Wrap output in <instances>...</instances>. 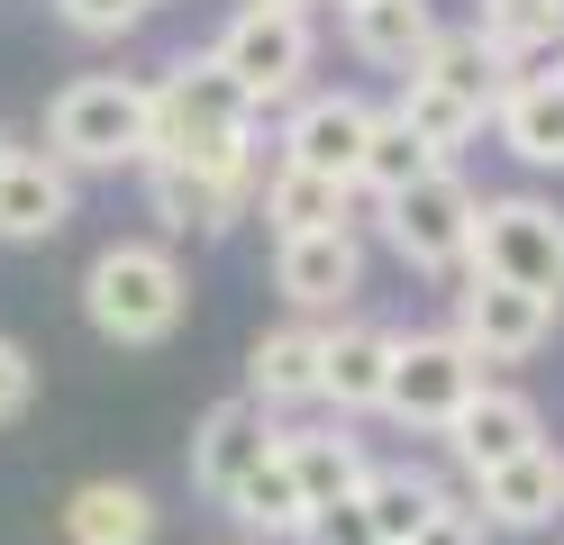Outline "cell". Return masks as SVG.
I'll use <instances>...</instances> for the list:
<instances>
[{
    "mask_svg": "<svg viewBox=\"0 0 564 545\" xmlns=\"http://www.w3.org/2000/svg\"><path fill=\"white\" fill-rule=\"evenodd\" d=\"M437 164H446L437 145L419 137L401 109H382V119H373V137H365V173H356V192H365V200H392V192H410V182H429Z\"/></svg>",
    "mask_w": 564,
    "mask_h": 545,
    "instance_id": "cell-25",
    "label": "cell"
},
{
    "mask_svg": "<svg viewBox=\"0 0 564 545\" xmlns=\"http://www.w3.org/2000/svg\"><path fill=\"white\" fill-rule=\"evenodd\" d=\"M319 337H328V318H282V327H264V337L246 346V400H264L273 418L319 410Z\"/></svg>",
    "mask_w": 564,
    "mask_h": 545,
    "instance_id": "cell-15",
    "label": "cell"
},
{
    "mask_svg": "<svg viewBox=\"0 0 564 545\" xmlns=\"http://www.w3.org/2000/svg\"><path fill=\"white\" fill-rule=\"evenodd\" d=\"M137 182H147V218H155L164 237H228L237 218H256V200H246L237 182L200 173V164H183V155L137 164Z\"/></svg>",
    "mask_w": 564,
    "mask_h": 545,
    "instance_id": "cell-14",
    "label": "cell"
},
{
    "mask_svg": "<svg viewBox=\"0 0 564 545\" xmlns=\"http://www.w3.org/2000/svg\"><path fill=\"white\" fill-rule=\"evenodd\" d=\"M273 291L292 301V318H346L365 291V237L356 228L273 237Z\"/></svg>",
    "mask_w": 564,
    "mask_h": 545,
    "instance_id": "cell-9",
    "label": "cell"
},
{
    "mask_svg": "<svg viewBox=\"0 0 564 545\" xmlns=\"http://www.w3.org/2000/svg\"><path fill=\"white\" fill-rule=\"evenodd\" d=\"M382 218V246L401 254L410 273H465L474 264V218H482V192L455 164H437L429 182H410V192L373 200Z\"/></svg>",
    "mask_w": 564,
    "mask_h": 545,
    "instance_id": "cell-5",
    "label": "cell"
},
{
    "mask_svg": "<svg viewBox=\"0 0 564 545\" xmlns=\"http://www.w3.org/2000/svg\"><path fill=\"white\" fill-rule=\"evenodd\" d=\"M546 436V410L528 400L519 382H482L465 410H455V427H446V455H455V472H491V464H510V455H528Z\"/></svg>",
    "mask_w": 564,
    "mask_h": 545,
    "instance_id": "cell-13",
    "label": "cell"
},
{
    "mask_svg": "<svg viewBox=\"0 0 564 545\" xmlns=\"http://www.w3.org/2000/svg\"><path fill=\"white\" fill-rule=\"evenodd\" d=\"M273 436H282V418L264 410V400H246V391L209 400V410H200V427H192V455H183L192 491H200L209 509H228V500H237V482L273 455Z\"/></svg>",
    "mask_w": 564,
    "mask_h": 545,
    "instance_id": "cell-8",
    "label": "cell"
},
{
    "mask_svg": "<svg viewBox=\"0 0 564 545\" xmlns=\"http://www.w3.org/2000/svg\"><path fill=\"white\" fill-rule=\"evenodd\" d=\"M209 55L237 73V91L256 109H292L310 91V64H319V28L310 10H273V0H246V10L209 36Z\"/></svg>",
    "mask_w": 564,
    "mask_h": 545,
    "instance_id": "cell-3",
    "label": "cell"
},
{
    "mask_svg": "<svg viewBox=\"0 0 564 545\" xmlns=\"http://www.w3.org/2000/svg\"><path fill=\"white\" fill-rule=\"evenodd\" d=\"M491 137H501L510 164H528V173H564V83L501 91V100H491Z\"/></svg>",
    "mask_w": 564,
    "mask_h": 545,
    "instance_id": "cell-22",
    "label": "cell"
},
{
    "mask_svg": "<svg viewBox=\"0 0 564 545\" xmlns=\"http://www.w3.org/2000/svg\"><path fill=\"white\" fill-rule=\"evenodd\" d=\"M465 273H501L519 291H546L564 301V209L538 192H482L474 218V264Z\"/></svg>",
    "mask_w": 564,
    "mask_h": 545,
    "instance_id": "cell-6",
    "label": "cell"
},
{
    "mask_svg": "<svg viewBox=\"0 0 564 545\" xmlns=\"http://www.w3.org/2000/svg\"><path fill=\"white\" fill-rule=\"evenodd\" d=\"M446 500H455V491L437 482L429 464H410V455H401V464H373V472H365V509H373V536H382V545H410V536L429 527Z\"/></svg>",
    "mask_w": 564,
    "mask_h": 545,
    "instance_id": "cell-23",
    "label": "cell"
},
{
    "mask_svg": "<svg viewBox=\"0 0 564 545\" xmlns=\"http://www.w3.org/2000/svg\"><path fill=\"white\" fill-rule=\"evenodd\" d=\"M147 10H155V0H55V19L74 28V36H91V46H110V36L147 28Z\"/></svg>",
    "mask_w": 564,
    "mask_h": 545,
    "instance_id": "cell-28",
    "label": "cell"
},
{
    "mask_svg": "<svg viewBox=\"0 0 564 545\" xmlns=\"http://www.w3.org/2000/svg\"><path fill=\"white\" fill-rule=\"evenodd\" d=\"M465 500L491 519V536H546V527L564 519V446H555V436H538L528 455L474 472Z\"/></svg>",
    "mask_w": 564,
    "mask_h": 545,
    "instance_id": "cell-12",
    "label": "cell"
},
{
    "mask_svg": "<svg viewBox=\"0 0 564 545\" xmlns=\"http://www.w3.org/2000/svg\"><path fill=\"white\" fill-rule=\"evenodd\" d=\"M337 10H356V0H337Z\"/></svg>",
    "mask_w": 564,
    "mask_h": 545,
    "instance_id": "cell-34",
    "label": "cell"
},
{
    "mask_svg": "<svg viewBox=\"0 0 564 545\" xmlns=\"http://www.w3.org/2000/svg\"><path fill=\"white\" fill-rule=\"evenodd\" d=\"M155 10H164V0H155Z\"/></svg>",
    "mask_w": 564,
    "mask_h": 545,
    "instance_id": "cell-36",
    "label": "cell"
},
{
    "mask_svg": "<svg viewBox=\"0 0 564 545\" xmlns=\"http://www.w3.org/2000/svg\"><path fill=\"white\" fill-rule=\"evenodd\" d=\"M28 400H37V355H28L19 337H0V427H19Z\"/></svg>",
    "mask_w": 564,
    "mask_h": 545,
    "instance_id": "cell-30",
    "label": "cell"
},
{
    "mask_svg": "<svg viewBox=\"0 0 564 545\" xmlns=\"http://www.w3.org/2000/svg\"><path fill=\"white\" fill-rule=\"evenodd\" d=\"M482 355L455 337V327H410V337L392 346V382H382V418L410 427V436H446L455 410L482 391Z\"/></svg>",
    "mask_w": 564,
    "mask_h": 545,
    "instance_id": "cell-4",
    "label": "cell"
},
{
    "mask_svg": "<svg viewBox=\"0 0 564 545\" xmlns=\"http://www.w3.org/2000/svg\"><path fill=\"white\" fill-rule=\"evenodd\" d=\"M273 10H319V0H273Z\"/></svg>",
    "mask_w": 564,
    "mask_h": 545,
    "instance_id": "cell-33",
    "label": "cell"
},
{
    "mask_svg": "<svg viewBox=\"0 0 564 545\" xmlns=\"http://www.w3.org/2000/svg\"><path fill=\"white\" fill-rule=\"evenodd\" d=\"M19 145H28V137H19L10 119H0V182H10V164H19Z\"/></svg>",
    "mask_w": 564,
    "mask_h": 545,
    "instance_id": "cell-32",
    "label": "cell"
},
{
    "mask_svg": "<svg viewBox=\"0 0 564 545\" xmlns=\"http://www.w3.org/2000/svg\"><path fill=\"white\" fill-rule=\"evenodd\" d=\"M392 109H401V119L437 145L446 164H455V155H465V145L482 137V109H474V100H455V91H437V83H401V100H392Z\"/></svg>",
    "mask_w": 564,
    "mask_h": 545,
    "instance_id": "cell-26",
    "label": "cell"
},
{
    "mask_svg": "<svg viewBox=\"0 0 564 545\" xmlns=\"http://www.w3.org/2000/svg\"><path fill=\"white\" fill-rule=\"evenodd\" d=\"M228 519L256 536V545H301V527H310V491H301V472H292V455H282V436H273V455L237 482V500H228Z\"/></svg>",
    "mask_w": 564,
    "mask_h": 545,
    "instance_id": "cell-20",
    "label": "cell"
},
{
    "mask_svg": "<svg viewBox=\"0 0 564 545\" xmlns=\"http://www.w3.org/2000/svg\"><path fill=\"white\" fill-rule=\"evenodd\" d=\"M237 545H256V536H237Z\"/></svg>",
    "mask_w": 564,
    "mask_h": 545,
    "instance_id": "cell-35",
    "label": "cell"
},
{
    "mask_svg": "<svg viewBox=\"0 0 564 545\" xmlns=\"http://www.w3.org/2000/svg\"><path fill=\"white\" fill-rule=\"evenodd\" d=\"M301 545H382V536H373V509H365V491H346V500H328V509H310Z\"/></svg>",
    "mask_w": 564,
    "mask_h": 545,
    "instance_id": "cell-29",
    "label": "cell"
},
{
    "mask_svg": "<svg viewBox=\"0 0 564 545\" xmlns=\"http://www.w3.org/2000/svg\"><path fill=\"white\" fill-rule=\"evenodd\" d=\"M83 318L100 346H128V355L164 346L192 318V273L173 254V237H110L100 246L83 264Z\"/></svg>",
    "mask_w": 564,
    "mask_h": 545,
    "instance_id": "cell-1",
    "label": "cell"
},
{
    "mask_svg": "<svg viewBox=\"0 0 564 545\" xmlns=\"http://www.w3.org/2000/svg\"><path fill=\"white\" fill-rule=\"evenodd\" d=\"M373 119H382V109H373L365 91H301L292 119H282V137H273V155L328 173V182H356V173H365V137H373Z\"/></svg>",
    "mask_w": 564,
    "mask_h": 545,
    "instance_id": "cell-10",
    "label": "cell"
},
{
    "mask_svg": "<svg viewBox=\"0 0 564 545\" xmlns=\"http://www.w3.org/2000/svg\"><path fill=\"white\" fill-rule=\"evenodd\" d=\"M392 346H401L392 318H365V309L328 318V337H319V410H337V418H382Z\"/></svg>",
    "mask_w": 564,
    "mask_h": 545,
    "instance_id": "cell-11",
    "label": "cell"
},
{
    "mask_svg": "<svg viewBox=\"0 0 564 545\" xmlns=\"http://www.w3.org/2000/svg\"><path fill=\"white\" fill-rule=\"evenodd\" d=\"M555 318H564V301L519 291V282H501V273H465V291H455V337L482 355V373L528 363V355L555 337Z\"/></svg>",
    "mask_w": 564,
    "mask_h": 545,
    "instance_id": "cell-7",
    "label": "cell"
},
{
    "mask_svg": "<svg viewBox=\"0 0 564 545\" xmlns=\"http://www.w3.org/2000/svg\"><path fill=\"white\" fill-rule=\"evenodd\" d=\"M356 182H328V173H310V164H282L264 173V192H256V218H264V237H310V228H356Z\"/></svg>",
    "mask_w": 564,
    "mask_h": 545,
    "instance_id": "cell-19",
    "label": "cell"
},
{
    "mask_svg": "<svg viewBox=\"0 0 564 545\" xmlns=\"http://www.w3.org/2000/svg\"><path fill=\"white\" fill-rule=\"evenodd\" d=\"M147 137H155V83H137V73H83L46 100V155L74 173L147 164Z\"/></svg>",
    "mask_w": 564,
    "mask_h": 545,
    "instance_id": "cell-2",
    "label": "cell"
},
{
    "mask_svg": "<svg viewBox=\"0 0 564 545\" xmlns=\"http://www.w3.org/2000/svg\"><path fill=\"white\" fill-rule=\"evenodd\" d=\"M401 83H437V91L474 100L482 119H491V100H501V55H491V36H482V28H437V46L419 55Z\"/></svg>",
    "mask_w": 564,
    "mask_h": 545,
    "instance_id": "cell-24",
    "label": "cell"
},
{
    "mask_svg": "<svg viewBox=\"0 0 564 545\" xmlns=\"http://www.w3.org/2000/svg\"><path fill=\"white\" fill-rule=\"evenodd\" d=\"M437 10L429 0H356V10H346V46H356L365 64H382V73H410L419 55L437 46Z\"/></svg>",
    "mask_w": 564,
    "mask_h": 545,
    "instance_id": "cell-21",
    "label": "cell"
},
{
    "mask_svg": "<svg viewBox=\"0 0 564 545\" xmlns=\"http://www.w3.org/2000/svg\"><path fill=\"white\" fill-rule=\"evenodd\" d=\"M74 164H55L46 145H19L10 182H0V246H46L74 228Z\"/></svg>",
    "mask_w": 564,
    "mask_h": 545,
    "instance_id": "cell-17",
    "label": "cell"
},
{
    "mask_svg": "<svg viewBox=\"0 0 564 545\" xmlns=\"http://www.w3.org/2000/svg\"><path fill=\"white\" fill-rule=\"evenodd\" d=\"M410 545H491V519H482V509H474L465 491H455V500H446V509H437V519L419 527Z\"/></svg>",
    "mask_w": 564,
    "mask_h": 545,
    "instance_id": "cell-31",
    "label": "cell"
},
{
    "mask_svg": "<svg viewBox=\"0 0 564 545\" xmlns=\"http://www.w3.org/2000/svg\"><path fill=\"white\" fill-rule=\"evenodd\" d=\"M164 509L147 482H119V472H91V482L64 491V545H155Z\"/></svg>",
    "mask_w": 564,
    "mask_h": 545,
    "instance_id": "cell-18",
    "label": "cell"
},
{
    "mask_svg": "<svg viewBox=\"0 0 564 545\" xmlns=\"http://www.w3.org/2000/svg\"><path fill=\"white\" fill-rule=\"evenodd\" d=\"M491 46H528V36H564V0H482L474 19Z\"/></svg>",
    "mask_w": 564,
    "mask_h": 545,
    "instance_id": "cell-27",
    "label": "cell"
},
{
    "mask_svg": "<svg viewBox=\"0 0 564 545\" xmlns=\"http://www.w3.org/2000/svg\"><path fill=\"white\" fill-rule=\"evenodd\" d=\"M282 455H292V472H301V491H310V509H328V500H346V491H365V472H373V446L356 436V418H282Z\"/></svg>",
    "mask_w": 564,
    "mask_h": 545,
    "instance_id": "cell-16",
    "label": "cell"
}]
</instances>
